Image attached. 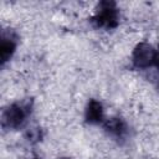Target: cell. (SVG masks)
<instances>
[{
  "label": "cell",
  "mask_w": 159,
  "mask_h": 159,
  "mask_svg": "<svg viewBox=\"0 0 159 159\" xmlns=\"http://www.w3.org/2000/svg\"><path fill=\"white\" fill-rule=\"evenodd\" d=\"M119 12L116 2L113 1H102L98 5L97 12L93 16V22L97 27L113 29L118 25Z\"/></svg>",
  "instance_id": "6da1fadb"
},
{
  "label": "cell",
  "mask_w": 159,
  "mask_h": 159,
  "mask_svg": "<svg viewBox=\"0 0 159 159\" xmlns=\"http://www.w3.org/2000/svg\"><path fill=\"white\" fill-rule=\"evenodd\" d=\"M154 55L155 50L152 45L147 42H140L135 46L133 51L132 62L137 68H148L154 62Z\"/></svg>",
  "instance_id": "3957f363"
},
{
  "label": "cell",
  "mask_w": 159,
  "mask_h": 159,
  "mask_svg": "<svg viewBox=\"0 0 159 159\" xmlns=\"http://www.w3.org/2000/svg\"><path fill=\"white\" fill-rule=\"evenodd\" d=\"M17 45V36L16 34L7 29L4 30L1 34V42H0V58H1V65L6 63L14 55Z\"/></svg>",
  "instance_id": "277c9868"
},
{
  "label": "cell",
  "mask_w": 159,
  "mask_h": 159,
  "mask_svg": "<svg viewBox=\"0 0 159 159\" xmlns=\"http://www.w3.org/2000/svg\"><path fill=\"white\" fill-rule=\"evenodd\" d=\"M86 120L91 124H98L103 120V107L97 99H89L86 107Z\"/></svg>",
  "instance_id": "8992f818"
},
{
  "label": "cell",
  "mask_w": 159,
  "mask_h": 159,
  "mask_svg": "<svg viewBox=\"0 0 159 159\" xmlns=\"http://www.w3.org/2000/svg\"><path fill=\"white\" fill-rule=\"evenodd\" d=\"M29 114V107L22 103H12L2 112L1 123L2 127L9 129H16L24 124Z\"/></svg>",
  "instance_id": "7a4b0ae2"
},
{
  "label": "cell",
  "mask_w": 159,
  "mask_h": 159,
  "mask_svg": "<svg viewBox=\"0 0 159 159\" xmlns=\"http://www.w3.org/2000/svg\"><path fill=\"white\" fill-rule=\"evenodd\" d=\"M62 159H68V158H62Z\"/></svg>",
  "instance_id": "ba28073f"
},
{
  "label": "cell",
  "mask_w": 159,
  "mask_h": 159,
  "mask_svg": "<svg viewBox=\"0 0 159 159\" xmlns=\"http://www.w3.org/2000/svg\"><path fill=\"white\" fill-rule=\"evenodd\" d=\"M104 129L109 135H112L113 138H116L118 140L119 139H124L127 137V134H128L127 123L122 118H117V117L106 120Z\"/></svg>",
  "instance_id": "5b68a950"
},
{
  "label": "cell",
  "mask_w": 159,
  "mask_h": 159,
  "mask_svg": "<svg viewBox=\"0 0 159 159\" xmlns=\"http://www.w3.org/2000/svg\"><path fill=\"white\" fill-rule=\"evenodd\" d=\"M153 65L159 70V48L158 50H155V55H154V62H153Z\"/></svg>",
  "instance_id": "52a82bcc"
}]
</instances>
